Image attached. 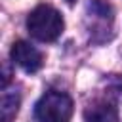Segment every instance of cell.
<instances>
[{"label": "cell", "instance_id": "7a4b0ae2", "mask_svg": "<svg viewBox=\"0 0 122 122\" xmlns=\"http://www.w3.org/2000/svg\"><path fill=\"white\" fill-rule=\"evenodd\" d=\"M34 116L38 122H71L72 99L65 92L50 90L34 105Z\"/></svg>", "mask_w": 122, "mask_h": 122}, {"label": "cell", "instance_id": "3957f363", "mask_svg": "<svg viewBox=\"0 0 122 122\" xmlns=\"http://www.w3.org/2000/svg\"><path fill=\"white\" fill-rule=\"evenodd\" d=\"M10 55H11V61L27 72H36L42 67V53L25 40L13 42V46L10 50Z\"/></svg>", "mask_w": 122, "mask_h": 122}, {"label": "cell", "instance_id": "5b68a950", "mask_svg": "<svg viewBox=\"0 0 122 122\" xmlns=\"http://www.w3.org/2000/svg\"><path fill=\"white\" fill-rule=\"evenodd\" d=\"M17 109H19V93L4 90V93H2V118L8 122L17 112Z\"/></svg>", "mask_w": 122, "mask_h": 122}, {"label": "cell", "instance_id": "6da1fadb", "mask_svg": "<svg viewBox=\"0 0 122 122\" xmlns=\"http://www.w3.org/2000/svg\"><path fill=\"white\" fill-rule=\"evenodd\" d=\"M27 29L32 38H36L40 42H53L61 36L63 29H65V21L55 8H51L48 4H40L29 13Z\"/></svg>", "mask_w": 122, "mask_h": 122}, {"label": "cell", "instance_id": "277c9868", "mask_svg": "<svg viewBox=\"0 0 122 122\" xmlns=\"http://www.w3.org/2000/svg\"><path fill=\"white\" fill-rule=\"evenodd\" d=\"M86 122H118V112L109 103H95L86 109Z\"/></svg>", "mask_w": 122, "mask_h": 122}, {"label": "cell", "instance_id": "8992f818", "mask_svg": "<svg viewBox=\"0 0 122 122\" xmlns=\"http://www.w3.org/2000/svg\"><path fill=\"white\" fill-rule=\"evenodd\" d=\"M74 2H76V0H67V4H74Z\"/></svg>", "mask_w": 122, "mask_h": 122}]
</instances>
